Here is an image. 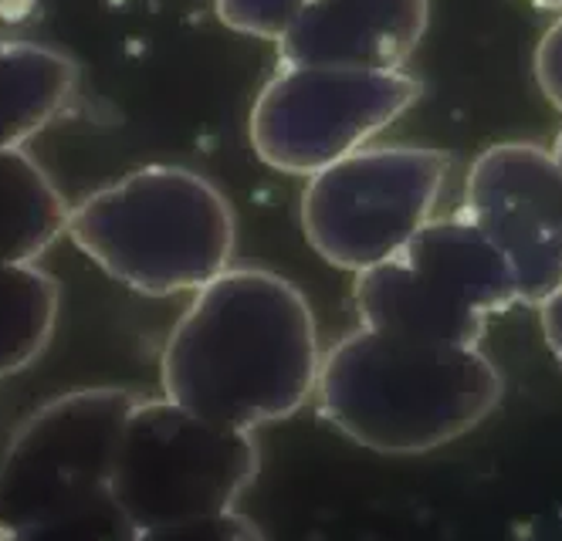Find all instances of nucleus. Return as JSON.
Instances as JSON below:
<instances>
[{"label": "nucleus", "mask_w": 562, "mask_h": 541, "mask_svg": "<svg viewBox=\"0 0 562 541\" xmlns=\"http://www.w3.org/2000/svg\"><path fill=\"white\" fill-rule=\"evenodd\" d=\"M323 356L315 312L289 278L231 264L173 322L159 386L200 416L255 433L315 396Z\"/></svg>", "instance_id": "1"}, {"label": "nucleus", "mask_w": 562, "mask_h": 541, "mask_svg": "<svg viewBox=\"0 0 562 541\" xmlns=\"http://www.w3.org/2000/svg\"><path fill=\"white\" fill-rule=\"evenodd\" d=\"M505 380L481 346H434L359 325L318 369L315 403L346 440L383 457H420L477 430Z\"/></svg>", "instance_id": "2"}, {"label": "nucleus", "mask_w": 562, "mask_h": 541, "mask_svg": "<svg viewBox=\"0 0 562 541\" xmlns=\"http://www.w3.org/2000/svg\"><path fill=\"white\" fill-rule=\"evenodd\" d=\"M68 237L112 281L146 298H173L234 264L237 217L207 177L143 166L78 200Z\"/></svg>", "instance_id": "3"}, {"label": "nucleus", "mask_w": 562, "mask_h": 541, "mask_svg": "<svg viewBox=\"0 0 562 541\" xmlns=\"http://www.w3.org/2000/svg\"><path fill=\"white\" fill-rule=\"evenodd\" d=\"M261 453L251 430L217 424L167 396H139L112 471V501L139 531L237 508Z\"/></svg>", "instance_id": "4"}, {"label": "nucleus", "mask_w": 562, "mask_h": 541, "mask_svg": "<svg viewBox=\"0 0 562 541\" xmlns=\"http://www.w3.org/2000/svg\"><path fill=\"white\" fill-rule=\"evenodd\" d=\"M451 159L427 146H363L302 190V230L312 251L339 271L393 258L437 211Z\"/></svg>", "instance_id": "5"}, {"label": "nucleus", "mask_w": 562, "mask_h": 541, "mask_svg": "<svg viewBox=\"0 0 562 541\" xmlns=\"http://www.w3.org/2000/svg\"><path fill=\"white\" fill-rule=\"evenodd\" d=\"M417 99L420 81L404 68L281 65L255 99L248 133L265 166L308 180L370 146Z\"/></svg>", "instance_id": "6"}, {"label": "nucleus", "mask_w": 562, "mask_h": 541, "mask_svg": "<svg viewBox=\"0 0 562 541\" xmlns=\"http://www.w3.org/2000/svg\"><path fill=\"white\" fill-rule=\"evenodd\" d=\"M136 403L133 390L89 386L27 416L0 453V521L8 534L109 494L119 440Z\"/></svg>", "instance_id": "7"}, {"label": "nucleus", "mask_w": 562, "mask_h": 541, "mask_svg": "<svg viewBox=\"0 0 562 541\" xmlns=\"http://www.w3.org/2000/svg\"><path fill=\"white\" fill-rule=\"evenodd\" d=\"M464 214L508 258L518 305L539 308L562 288V170L552 149L495 143L464 180Z\"/></svg>", "instance_id": "8"}, {"label": "nucleus", "mask_w": 562, "mask_h": 541, "mask_svg": "<svg viewBox=\"0 0 562 541\" xmlns=\"http://www.w3.org/2000/svg\"><path fill=\"white\" fill-rule=\"evenodd\" d=\"M430 0H308L278 41L281 65L390 71L424 45Z\"/></svg>", "instance_id": "9"}, {"label": "nucleus", "mask_w": 562, "mask_h": 541, "mask_svg": "<svg viewBox=\"0 0 562 541\" xmlns=\"http://www.w3.org/2000/svg\"><path fill=\"white\" fill-rule=\"evenodd\" d=\"M352 305L359 325L411 342L481 346L488 328L485 315L458 302L400 251L356 274Z\"/></svg>", "instance_id": "10"}, {"label": "nucleus", "mask_w": 562, "mask_h": 541, "mask_svg": "<svg viewBox=\"0 0 562 541\" xmlns=\"http://www.w3.org/2000/svg\"><path fill=\"white\" fill-rule=\"evenodd\" d=\"M400 255L485 318L518 305V281L508 258L468 214L430 217Z\"/></svg>", "instance_id": "11"}, {"label": "nucleus", "mask_w": 562, "mask_h": 541, "mask_svg": "<svg viewBox=\"0 0 562 541\" xmlns=\"http://www.w3.org/2000/svg\"><path fill=\"white\" fill-rule=\"evenodd\" d=\"M78 65L55 45L0 37V149H21L68 112Z\"/></svg>", "instance_id": "12"}, {"label": "nucleus", "mask_w": 562, "mask_h": 541, "mask_svg": "<svg viewBox=\"0 0 562 541\" xmlns=\"http://www.w3.org/2000/svg\"><path fill=\"white\" fill-rule=\"evenodd\" d=\"M71 206L31 153L0 149V264H34L68 234Z\"/></svg>", "instance_id": "13"}, {"label": "nucleus", "mask_w": 562, "mask_h": 541, "mask_svg": "<svg viewBox=\"0 0 562 541\" xmlns=\"http://www.w3.org/2000/svg\"><path fill=\"white\" fill-rule=\"evenodd\" d=\"M61 288L37 264H0V380L45 356L58 325Z\"/></svg>", "instance_id": "14"}, {"label": "nucleus", "mask_w": 562, "mask_h": 541, "mask_svg": "<svg viewBox=\"0 0 562 541\" xmlns=\"http://www.w3.org/2000/svg\"><path fill=\"white\" fill-rule=\"evenodd\" d=\"M8 541H139V528L112 501V494H105L86 508L11 531Z\"/></svg>", "instance_id": "15"}, {"label": "nucleus", "mask_w": 562, "mask_h": 541, "mask_svg": "<svg viewBox=\"0 0 562 541\" xmlns=\"http://www.w3.org/2000/svg\"><path fill=\"white\" fill-rule=\"evenodd\" d=\"M305 4L308 0H214V11L224 27L278 45Z\"/></svg>", "instance_id": "16"}, {"label": "nucleus", "mask_w": 562, "mask_h": 541, "mask_svg": "<svg viewBox=\"0 0 562 541\" xmlns=\"http://www.w3.org/2000/svg\"><path fill=\"white\" fill-rule=\"evenodd\" d=\"M139 541H268V538L248 515L231 508V511L207 515V518L146 528L139 531Z\"/></svg>", "instance_id": "17"}, {"label": "nucleus", "mask_w": 562, "mask_h": 541, "mask_svg": "<svg viewBox=\"0 0 562 541\" xmlns=\"http://www.w3.org/2000/svg\"><path fill=\"white\" fill-rule=\"evenodd\" d=\"M532 75H536V86H539L542 99L555 112H562V18L555 24H549V31L539 37Z\"/></svg>", "instance_id": "18"}, {"label": "nucleus", "mask_w": 562, "mask_h": 541, "mask_svg": "<svg viewBox=\"0 0 562 541\" xmlns=\"http://www.w3.org/2000/svg\"><path fill=\"white\" fill-rule=\"evenodd\" d=\"M539 328H542V339L552 352V359L562 365V288L555 295H549L539 308Z\"/></svg>", "instance_id": "19"}, {"label": "nucleus", "mask_w": 562, "mask_h": 541, "mask_svg": "<svg viewBox=\"0 0 562 541\" xmlns=\"http://www.w3.org/2000/svg\"><path fill=\"white\" fill-rule=\"evenodd\" d=\"M529 4H536V8H542V11H555V14H562V0H529Z\"/></svg>", "instance_id": "20"}, {"label": "nucleus", "mask_w": 562, "mask_h": 541, "mask_svg": "<svg viewBox=\"0 0 562 541\" xmlns=\"http://www.w3.org/2000/svg\"><path fill=\"white\" fill-rule=\"evenodd\" d=\"M552 156H555L559 170H562V129H559V136H555V143H552Z\"/></svg>", "instance_id": "21"}, {"label": "nucleus", "mask_w": 562, "mask_h": 541, "mask_svg": "<svg viewBox=\"0 0 562 541\" xmlns=\"http://www.w3.org/2000/svg\"><path fill=\"white\" fill-rule=\"evenodd\" d=\"M11 534H8V528H4V521H0V541H8Z\"/></svg>", "instance_id": "22"}]
</instances>
